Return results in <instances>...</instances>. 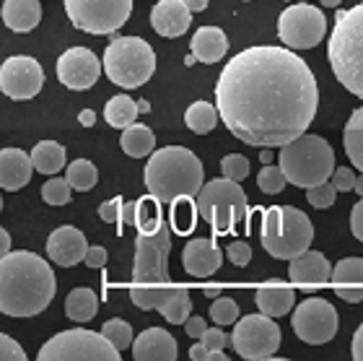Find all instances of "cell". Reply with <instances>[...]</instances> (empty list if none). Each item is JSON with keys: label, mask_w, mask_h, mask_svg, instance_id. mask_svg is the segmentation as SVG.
I'll use <instances>...</instances> for the list:
<instances>
[{"label": "cell", "mask_w": 363, "mask_h": 361, "mask_svg": "<svg viewBox=\"0 0 363 361\" xmlns=\"http://www.w3.org/2000/svg\"><path fill=\"white\" fill-rule=\"evenodd\" d=\"M189 359L192 361H226V354L223 351H216V348H208L200 340V343H195V346L189 348Z\"/></svg>", "instance_id": "46"}, {"label": "cell", "mask_w": 363, "mask_h": 361, "mask_svg": "<svg viewBox=\"0 0 363 361\" xmlns=\"http://www.w3.org/2000/svg\"><path fill=\"white\" fill-rule=\"evenodd\" d=\"M262 161H265V164H270V161H272V153H270V149H262Z\"/></svg>", "instance_id": "59"}, {"label": "cell", "mask_w": 363, "mask_h": 361, "mask_svg": "<svg viewBox=\"0 0 363 361\" xmlns=\"http://www.w3.org/2000/svg\"><path fill=\"white\" fill-rule=\"evenodd\" d=\"M172 255V224H164L156 234H138L135 265L130 299L138 309H156L172 325H184L192 315V299L187 289L174 286L169 276Z\"/></svg>", "instance_id": "2"}, {"label": "cell", "mask_w": 363, "mask_h": 361, "mask_svg": "<svg viewBox=\"0 0 363 361\" xmlns=\"http://www.w3.org/2000/svg\"><path fill=\"white\" fill-rule=\"evenodd\" d=\"M104 73L122 89H138L156 73V53L140 37H117L104 50Z\"/></svg>", "instance_id": "8"}, {"label": "cell", "mask_w": 363, "mask_h": 361, "mask_svg": "<svg viewBox=\"0 0 363 361\" xmlns=\"http://www.w3.org/2000/svg\"><path fill=\"white\" fill-rule=\"evenodd\" d=\"M39 361H120V348L101 330H65L39 348Z\"/></svg>", "instance_id": "10"}, {"label": "cell", "mask_w": 363, "mask_h": 361, "mask_svg": "<svg viewBox=\"0 0 363 361\" xmlns=\"http://www.w3.org/2000/svg\"><path fill=\"white\" fill-rule=\"evenodd\" d=\"M203 293L208 296V299H218V296H220V289H216V286H205V289H203Z\"/></svg>", "instance_id": "56"}, {"label": "cell", "mask_w": 363, "mask_h": 361, "mask_svg": "<svg viewBox=\"0 0 363 361\" xmlns=\"http://www.w3.org/2000/svg\"><path fill=\"white\" fill-rule=\"evenodd\" d=\"M350 356L356 361H363V323L361 328L356 330V335H353V343H350Z\"/></svg>", "instance_id": "52"}, {"label": "cell", "mask_w": 363, "mask_h": 361, "mask_svg": "<svg viewBox=\"0 0 363 361\" xmlns=\"http://www.w3.org/2000/svg\"><path fill=\"white\" fill-rule=\"evenodd\" d=\"M195 200L200 216L211 224L216 234H228L247 216V195H244L242 185L228 177L205 182Z\"/></svg>", "instance_id": "9"}, {"label": "cell", "mask_w": 363, "mask_h": 361, "mask_svg": "<svg viewBox=\"0 0 363 361\" xmlns=\"http://www.w3.org/2000/svg\"><path fill=\"white\" fill-rule=\"evenodd\" d=\"M220 122L242 144L286 146L317 117V78L288 47H247L226 63L216 83Z\"/></svg>", "instance_id": "1"}, {"label": "cell", "mask_w": 363, "mask_h": 361, "mask_svg": "<svg viewBox=\"0 0 363 361\" xmlns=\"http://www.w3.org/2000/svg\"><path fill=\"white\" fill-rule=\"evenodd\" d=\"M280 328L275 325V317L270 315H247L236 323L231 333V346L242 359L262 361L272 359L275 351L280 348Z\"/></svg>", "instance_id": "12"}, {"label": "cell", "mask_w": 363, "mask_h": 361, "mask_svg": "<svg viewBox=\"0 0 363 361\" xmlns=\"http://www.w3.org/2000/svg\"><path fill=\"white\" fill-rule=\"evenodd\" d=\"M330 182L337 188V193H350V190H356L358 177L353 174L350 166H337V169L333 172V177H330Z\"/></svg>", "instance_id": "42"}, {"label": "cell", "mask_w": 363, "mask_h": 361, "mask_svg": "<svg viewBox=\"0 0 363 361\" xmlns=\"http://www.w3.org/2000/svg\"><path fill=\"white\" fill-rule=\"evenodd\" d=\"M288 279H291L294 286L301 289V291H314L317 286H325V284L333 281V265H330V260L322 252L306 249L303 255L291 260Z\"/></svg>", "instance_id": "18"}, {"label": "cell", "mask_w": 363, "mask_h": 361, "mask_svg": "<svg viewBox=\"0 0 363 361\" xmlns=\"http://www.w3.org/2000/svg\"><path fill=\"white\" fill-rule=\"evenodd\" d=\"M337 309L330 304L322 296H311V299H303L298 307H296L294 317H291V328L303 343L309 346H322V343H330L337 333Z\"/></svg>", "instance_id": "14"}, {"label": "cell", "mask_w": 363, "mask_h": 361, "mask_svg": "<svg viewBox=\"0 0 363 361\" xmlns=\"http://www.w3.org/2000/svg\"><path fill=\"white\" fill-rule=\"evenodd\" d=\"M31 161L34 169L42 174H57L65 166V149L55 141H42L31 149Z\"/></svg>", "instance_id": "31"}, {"label": "cell", "mask_w": 363, "mask_h": 361, "mask_svg": "<svg viewBox=\"0 0 363 361\" xmlns=\"http://www.w3.org/2000/svg\"><path fill=\"white\" fill-rule=\"evenodd\" d=\"M205 330H208V323H205L203 317H197V315L187 317V323H184V333H187L189 338H203Z\"/></svg>", "instance_id": "50"}, {"label": "cell", "mask_w": 363, "mask_h": 361, "mask_svg": "<svg viewBox=\"0 0 363 361\" xmlns=\"http://www.w3.org/2000/svg\"><path fill=\"white\" fill-rule=\"evenodd\" d=\"M138 114H140V109H138V102H135V99H130L128 94H117V97L109 99V102H106V107H104L106 122H109L112 128H117V130L130 128V125L135 122Z\"/></svg>", "instance_id": "30"}, {"label": "cell", "mask_w": 363, "mask_h": 361, "mask_svg": "<svg viewBox=\"0 0 363 361\" xmlns=\"http://www.w3.org/2000/svg\"><path fill=\"white\" fill-rule=\"evenodd\" d=\"M120 146L128 156L143 158L156 149V136H153V130L148 128V125H143V122H133L130 128L122 130Z\"/></svg>", "instance_id": "27"}, {"label": "cell", "mask_w": 363, "mask_h": 361, "mask_svg": "<svg viewBox=\"0 0 363 361\" xmlns=\"http://www.w3.org/2000/svg\"><path fill=\"white\" fill-rule=\"evenodd\" d=\"M78 122H81V125H84V128H91V125H94V122H96V114L91 112V109H84V112L78 114Z\"/></svg>", "instance_id": "54"}, {"label": "cell", "mask_w": 363, "mask_h": 361, "mask_svg": "<svg viewBox=\"0 0 363 361\" xmlns=\"http://www.w3.org/2000/svg\"><path fill=\"white\" fill-rule=\"evenodd\" d=\"M45 70L29 55H13L0 68V89L11 99H34L42 91Z\"/></svg>", "instance_id": "15"}, {"label": "cell", "mask_w": 363, "mask_h": 361, "mask_svg": "<svg viewBox=\"0 0 363 361\" xmlns=\"http://www.w3.org/2000/svg\"><path fill=\"white\" fill-rule=\"evenodd\" d=\"M211 317L216 325H234L239 320V304L234 299H228V296H218L213 301Z\"/></svg>", "instance_id": "39"}, {"label": "cell", "mask_w": 363, "mask_h": 361, "mask_svg": "<svg viewBox=\"0 0 363 361\" xmlns=\"http://www.w3.org/2000/svg\"><path fill=\"white\" fill-rule=\"evenodd\" d=\"M143 185L161 203L172 205L179 198H197L203 190V164L189 149L167 146L151 153L143 172Z\"/></svg>", "instance_id": "4"}, {"label": "cell", "mask_w": 363, "mask_h": 361, "mask_svg": "<svg viewBox=\"0 0 363 361\" xmlns=\"http://www.w3.org/2000/svg\"><path fill=\"white\" fill-rule=\"evenodd\" d=\"M208 348H216V351H223V348L231 343V335H226L223 330H218V328H208L205 330V335L200 338Z\"/></svg>", "instance_id": "47"}, {"label": "cell", "mask_w": 363, "mask_h": 361, "mask_svg": "<svg viewBox=\"0 0 363 361\" xmlns=\"http://www.w3.org/2000/svg\"><path fill=\"white\" fill-rule=\"evenodd\" d=\"M255 301H257L259 312H265V315H270V317H283L294 309L296 293H294V289L283 286V284H275V286L257 289Z\"/></svg>", "instance_id": "26"}, {"label": "cell", "mask_w": 363, "mask_h": 361, "mask_svg": "<svg viewBox=\"0 0 363 361\" xmlns=\"http://www.w3.org/2000/svg\"><path fill=\"white\" fill-rule=\"evenodd\" d=\"M189 21H192V8L187 6V0H159L151 11V26L161 37H182L189 29Z\"/></svg>", "instance_id": "20"}, {"label": "cell", "mask_w": 363, "mask_h": 361, "mask_svg": "<svg viewBox=\"0 0 363 361\" xmlns=\"http://www.w3.org/2000/svg\"><path fill=\"white\" fill-rule=\"evenodd\" d=\"M220 120V112L218 107H213L211 102H192L187 107V112H184V125H187L192 133L197 136H205V133H211Z\"/></svg>", "instance_id": "32"}, {"label": "cell", "mask_w": 363, "mask_h": 361, "mask_svg": "<svg viewBox=\"0 0 363 361\" xmlns=\"http://www.w3.org/2000/svg\"><path fill=\"white\" fill-rule=\"evenodd\" d=\"M197 216H200V208H197L195 198H179L172 203V216H169V224L174 229V234L179 237H187L197 229Z\"/></svg>", "instance_id": "33"}, {"label": "cell", "mask_w": 363, "mask_h": 361, "mask_svg": "<svg viewBox=\"0 0 363 361\" xmlns=\"http://www.w3.org/2000/svg\"><path fill=\"white\" fill-rule=\"evenodd\" d=\"M101 68H104V63H99V58L89 47H70L57 60V78L68 89L86 91L99 81Z\"/></svg>", "instance_id": "16"}, {"label": "cell", "mask_w": 363, "mask_h": 361, "mask_svg": "<svg viewBox=\"0 0 363 361\" xmlns=\"http://www.w3.org/2000/svg\"><path fill=\"white\" fill-rule=\"evenodd\" d=\"M31 172H34L31 153L26 156L21 149H3V153H0V188L6 193H16L23 185H29Z\"/></svg>", "instance_id": "23"}, {"label": "cell", "mask_w": 363, "mask_h": 361, "mask_svg": "<svg viewBox=\"0 0 363 361\" xmlns=\"http://www.w3.org/2000/svg\"><path fill=\"white\" fill-rule=\"evenodd\" d=\"M182 265L195 279H211L223 265V252L213 239H192L182 249Z\"/></svg>", "instance_id": "19"}, {"label": "cell", "mask_w": 363, "mask_h": 361, "mask_svg": "<svg viewBox=\"0 0 363 361\" xmlns=\"http://www.w3.org/2000/svg\"><path fill=\"white\" fill-rule=\"evenodd\" d=\"M244 3H247V0H244Z\"/></svg>", "instance_id": "61"}, {"label": "cell", "mask_w": 363, "mask_h": 361, "mask_svg": "<svg viewBox=\"0 0 363 361\" xmlns=\"http://www.w3.org/2000/svg\"><path fill=\"white\" fill-rule=\"evenodd\" d=\"M342 144H345L350 164L363 172V107L350 112L348 122H345V133H342Z\"/></svg>", "instance_id": "29"}, {"label": "cell", "mask_w": 363, "mask_h": 361, "mask_svg": "<svg viewBox=\"0 0 363 361\" xmlns=\"http://www.w3.org/2000/svg\"><path fill=\"white\" fill-rule=\"evenodd\" d=\"M70 182H68V177L65 180H50V182H45L42 185V198H45V203L47 205H65V203H70Z\"/></svg>", "instance_id": "38"}, {"label": "cell", "mask_w": 363, "mask_h": 361, "mask_svg": "<svg viewBox=\"0 0 363 361\" xmlns=\"http://www.w3.org/2000/svg\"><path fill=\"white\" fill-rule=\"evenodd\" d=\"M86 252H89L86 237L76 226H57L47 239V257L62 268H73V265L84 263Z\"/></svg>", "instance_id": "17"}, {"label": "cell", "mask_w": 363, "mask_h": 361, "mask_svg": "<svg viewBox=\"0 0 363 361\" xmlns=\"http://www.w3.org/2000/svg\"><path fill=\"white\" fill-rule=\"evenodd\" d=\"M0 359L3 361H26V351L11 335H0Z\"/></svg>", "instance_id": "43"}, {"label": "cell", "mask_w": 363, "mask_h": 361, "mask_svg": "<svg viewBox=\"0 0 363 361\" xmlns=\"http://www.w3.org/2000/svg\"><path fill=\"white\" fill-rule=\"evenodd\" d=\"M187 6L192 8V14H200V11L208 8V0H187Z\"/></svg>", "instance_id": "55"}, {"label": "cell", "mask_w": 363, "mask_h": 361, "mask_svg": "<svg viewBox=\"0 0 363 361\" xmlns=\"http://www.w3.org/2000/svg\"><path fill=\"white\" fill-rule=\"evenodd\" d=\"M99 312V296L89 286H78L68 293L65 299V315L73 323H89Z\"/></svg>", "instance_id": "28"}, {"label": "cell", "mask_w": 363, "mask_h": 361, "mask_svg": "<svg viewBox=\"0 0 363 361\" xmlns=\"http://www.w3.org/2000/svg\"><path fill=\"white\" fill-rule=\"evenodd\" d=\"M280 166L296 188H317L335 172V151L325 138L303 133L291 144L280 146Z\"/></svg>", "instance_id": "7"}, {"label": "cell", "mask_w": 363, "mask_h": 361, "mask_svg": "<svg viewBox=\"0 0 363 361\" xmlns=\"http://www.w3.org/2000/svg\"><path fill=\"white\" fill-rule=\"evenodd\" d=\"M327 60L335 78L363 99V3L340 11L327 45Z\"/></svg>", "instance_id": "5"}, {"label": "cell", "mask_w": 363, "mask_h": 361, "mask_svg": "<svg viewBox=\"0 0 363 361\" xmlns=\"http://www.w3.org/2000/svg\"><path fill=\"white\" fill-rule=\"evenodd\" d=\"M192 53L200 63H213L223 60V55L228 53V39L223 34V29L218 26H200L192 37Z\"/></svg>", "instance_id": "24"}, {"label": "cell", "mask_w": 363, "mask_h": 361, "mask_svg": "<svg viewBox=\"0 0 363 361\" xmlns=\"http://www.w3.org/2000/svg\"><path fill=\"white\" fill-rule=\"evenodd\" d=\"M138 109H140V114H148L151 112V104H148L145 99H140V102H138Z\"/></svg>", "instance_id": "57"}, {"label": "cell", "mask_w": 363, "mask_h": 361, "mask_svg": "<svg viewBox=\"0 0 363 361\" xmlns=\"http://www.w3.org/2000/svg\"><path fill=\"white\" fill-rule=\"evenodd\" d=\"M65 177H68L70 188L73 190H78V193H89V190L96 188L99 172L89 158H76L73 164H68V174H65Z\"/></svg>", "instance_id": "35"}, {"label": "cell", "mask_w": 363, "mask_h": 361, "mask_svg": "<svg viewBox=\"0 0 363 361\" xmlns=\"http://www.w3.org/2000/svg\"><path fill=\"white\" fill-rule=\"evenodd\" d=\"M350 232H353V237L358 242H363V198L353 205V211H350Z\"/></svg>", "instance_id": "48"}, {"label": "cell", "mask_w": 363, "mask_h": 361, "mask_svg": "<svg viewBox=\"0 0 363 361\" xmlns=\"http://www.w3.org/2000/svg\"><path fill=\"white\" fill-rule=\"evenodd\" d=\"M220 169H223V177L242 182L250 177V158L242 156V153H228V156H223V161H220Z\"/></svg>", "instance_id": "40"}, {"label": "cell", "mask_w": 363, "mask_h": 361, "mask_svg": "<svg viewBox=\"0 0 363 361\" xmlns=\"http://www.w3.org/2000/svg\"><path fill=\"white\" fill-rule=\"evenodd\" d=\"M135 216H138V203H125L122 205L120 226H135Z\"/></svg>", "instance_id": "51"}, {"label": "cell", "mask_w": 363, "mask_h": 361, "mask_svg": "<svg viewBox=\"0 0 363 361\" xmlns=\"http://www.w3.org/2000/svg\"><path fill=\"white\" fill-rule=\"evenodd\" d=\"M133 356L138 361H174L177 340L164 328H148L133 340Z\"/></svg>", "instance_id": "21"}, {"label": "cell", "mask_w": 363, "mask_h": 361, "mask_svg": "<svg viewBox=\"0 0 363 361\" xmlns=\"http://www.w3.org/2000/svg\"><path fill=\"white\" fill-rule=\"evenodd\" d=\"M122 198H112V200H104V203L99 205V216L104 224H120V216H122Z\"/></svg>", "instance_id": "45"}, {"label": "cell", "mask_w": 363, "mask_h": 361, "mask_svg": "<svg viewBox=\"0 0 363 361\" xmlns=\"http://www.w3.org/2000/svg\"><path fill=\"white\" fill-rule=\"evenodd\" d=\"M333 286L342 301H363V257H345L333 265Z\"/></svg>", "instance_id": "22"}, {"label": "cell", "mask_w": 363, "mask_h": 361, "mask_svg": "<svg viewBox=\"0 0 363 361\" xmlns=\"http://www.w3.org/2000/svg\"><path fill=\"white\" fill-rule=\"evenodd\" d=\"M259 242L267 255L275 260H294L303 255L314 242V226L309 216L294 205H275L262 213L259 224Z\"/></svg>", "instance_id": "6"}, {"label": "cell", "mask_w": 363, "mask_h": 361, "mask_svg": "<svg viewBox=\"0 0 363 361\" xmlns=\"http://www.w3.org/2000/svg\"><path fill=\"white\" fill-rule=\"evenodd\" d=\"M327 34V18L309 3H296L286 8L278 18V37L286 47L294 50H311Z\"/></svg>", "instance_id": "13"}, {"label": "cell", "mask_w": 363, "mask_h": 361, "mask_svg": "<svg viewBox=\"0 0 363 361\" xmlns=\"http://www.w3.org/2000/svg\"><path fill=\"white\" fill-rule=\"evenodd\" d=\"M356 190H358V195L363 198V172H361V177H358V182H356Z\"/></svg>", "instance_id": "60"}, {"label": "cell", "mask_w": 363, "mask_h": 361, "mask_svg": "<svg viewBox=\"0 0 363 361\" xmlns=\"http://www.w3.org/2000/svg\"><path fill=\"white\" fill-rule=\"evenodd\" d=\"M226 257L234 265L244 268V265H250V260H252V247L247 244V242H231V244L226 247Z\"/></svg>", "instance_id": "44"}, {"label": "cell", "mask_w": 363, "mask_h": 361, "mask_svg": "<svg viewBox=\"0 0 363 361\" xmlns=\"http://www.w3.org/2000/svg\"><path fill=\"white\" fill-rule=\"evenodd\" d=\"M39 18H42L39 0H6L3 3V21L16 34L31 31L39 23Z\"/></svg>", "instance_id": "25"}, {"label": "cell", "mask_w": 363, "mask_h": 361, "mask_svg": "<svg viewBox=\"0 0 363 361\" xmlns=\"http://www.w3.org/2000/svg\"><path fill=\"white\" fill-rule=\"evenodd\" d=\"M101 333H104L106 338L112 340V343L120 348V351H125V348L133 343V328H130L125 320H120V317H114V320H106V323L101 325Z\"/></svg>", "instance_id": "37"}, {"label": "cell", "mask_w": 363, "mask_h": 361, "mask_svg": "<svg viewBox=\"0 0 363 361\" xmlns=\"http://www.w3.org/2000/svg\"><path fill=\"white\" fill-rule=\"evenodd\" d=\"M335 195H337V188H335L333 182H322L317 188L306 190V200L314 208H330L335 203Z\"/></svg>", "instance_id": "41"}, {"label": "cell", "mask_w": 363, "mask_h": 361, "mask_svg": "<svg viewBox=\"0 0 363 361\" xmlns=\"http://www.w3.org/2000/svg\"><path fill=\"white\" fill-rule=\"evenodd\" d=\"M57 291L52 268L34 252H8L0 260V309L8 317H34Z\"/></svg>", "instance_id": "3"}, {"label": "cell", "mask_w": 363, "mask_h": 361, "mask_svg": "<svg viewBox=\"0 0 363 361\" xmlns=\"http://www.w3.org/2000/svg\"><path fill=\"white\" fill-rule=\"evenodd\" d=\"M164 226V216H161V200L156 195H148L138 200V216H135V229L138 234H156Z\"/></svg>", "instance_id": "34"}, {"label": "cell", "mask_w": 363, "mask_h": 361, "mask_svg": "<svg viewBox=\"0 0 363 361\" xmlns=\"http://www.w3.org/2000/svg\"><path fill=\"white\" fill-rule=\"evenodd\" d=\"M86 268H104L106 265V249L99 247V244H91L89 252H86Z\"/></svg>", "instance_id": "49"}, {"label": "cell", "mask_w": 363, "mask_h": 361, "mask_svg": "<svg viewBox=\"0 0 363 361\" xmlns=\"http://www.w3.org/2000/svg\"><path fill=\"white\" fill-rule=\"evenodd\" d=\"M8 252H11V234L3 229V232H0V255L6 257Z\"/></svg>", "instance_id": "53"}, {"label": "cell", "mask_w": 363, "mask_h": 361, "mask_svg": "<svg viewBox=\"0 0 363 361\" xmlns=\"http://www.w3.org/2000/svg\"><path fill=\"white\" fill-rule=\"evenodd\" d=\"M257 185H259V190H262L265 195H278V193H283V188H286V185H291V182H288L286 172H283V166H280V164L278 166L267 164V166H262V169H259Z\"/></svg>", "instance_id": "36"}, {"label": "cell", "mask_w": 363, "mask_h": 361, "mask_svg": "<svg viewBox=\"0 0 363 361\" xmlns=\"http://www.w3.org/2000/svg\"><path fill=\"white\" fill-rule=\"evenodd\" d=\"M340 3L342 0H322V6H327V8H337Z\"/></svg>", "instance_id": "58"}, {"label": "cell", "mask_w": 363, "mask_h": 361, "mask_svg": "<svg viewBox=\"0 0 363 361\" xmlns=\"http://www.w3.org/2000/svg\"><path fill=\"white\" fill-rule=\"evenodd\" d=\"M70 23L89 34H112L133 14V0H65Z\"/></svg>", "instance_id": "11"}]
</instances>
